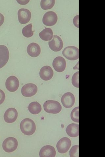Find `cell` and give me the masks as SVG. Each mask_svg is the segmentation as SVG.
I'll use <instances>...</instances> for the list:
<instances>
[{
	"label": "cell",
	"mask_w": 105,
	"mask_h": 157,
	"mask_svg": "<svg viewBox=\"0 0 105 157\" xmlns=\"http://www.w3.org/2000/svg\"><path fill=\"white\" fill-rule=\"evenodd\" d=\"M20 129L22 133L24 135L31 136L35 132L36 125L32 120L29 118H26L21 121Z\"/></svg>",
	"instance_id": "1"
},
{
	"label": "cell",
	"mask_w": 105,
	"mask_h": 157,
	"mask_svg": "<svg viewBox=\"0 0 105 157\" xmlns=\"http://www.w3.org/2000/svg\"><path fill=\"white\" fill-rule=\"evenodd\" d=\"M44 110L50 114H57L60 112L62 106L60 103L56 101L48 100L43 105Z\"/></svg>",
	"instance_id": "2"
},
{
	"label": "cell",
	"mask_w": 105,
	"mask_h": 157,
	"mask_svg": "<svg viewBox=\"0 0 105 157\" xmlns=\"http://www.w3.org/2000/svg\"><path fill=\"white\" fill-rule=\"evenodd\" d=\"M18 145V141L16 138L14 137H9L4 141L2 148L7 153H10L17 149Z\"/></svg>",
	"instance_id": "3"
},
{
	"label": "cell",
	"mask_w": 105,
	"mask_h": 157,
	"mask_svg": "<svg viewBox=\"0 0 105 157\" xmlns=\"http://www.w3.org/2000/svg\"><path fill=\"white\" fill-rule=\"evenodd\" d=\"M62 54L65 57L70 60H76L79 58V50L75 47L68 46L65 48Z\"/></svg>",
	"instance_id": "4"
},
{
	"label": "cell",
	"mask_w": 105,
	"mask_h": 157,
	"mask_svg": "<svg viewBox=\"0 0 105 157\" xmlns=\"http://www.w3.org/2000/svg\"><path fill=\"white\" fill-rule=\"evenodd\" d=\"M71 145V141L69 138L64 137L60 140L57 144L58 151L61 154L67 153Z\"/></svg>",
	"instance_id": "5"
},
{
	"label": "cell",
	"mask_w": 105,
	"mask_h": 157,
	"mask_svg": "<svg viewBox=\"0 0 105 157\" xmlns=\"http://www.w3.org/2000/svg\"><path fill=\"white\" fill-rule=\"evenodd\" d=\"M58 21L57 14L53 11L47 12L43 16L42 22L45 25L52 26L55 24Z\"/></svg>",
	"instance_id": "6"
},
{
	"label": "cell",
	"mask_w": 105,
	"mask_h": 157,
	"mask_svg": "<svg viewBox=\"0 0 105 157\" xmlns=\"http://www.w3.org/2000/svg\"><path fill=\"white\" fill-rule=\"evenodd\" d=\"M38 91V87L32 83H28L24 85L22 88V95L25 97H31L35 95Z\"/></svg>",
	"instance_id": "7"
},
{
	"label": "cell",
	"mask_w": 105,
	"mask_h": 157,
	"mask_svg": "<svg viewBox=\"0 0 105 157\" xmlns=\"http://www.w3.org/2000/svg\"><path fill=\"white\" fill-rule=\"evenodd\" d=\"M52 40L48 42L49 47L55 52L61 51L63 47V42L62 39L57 35H54Z\"/></svg>",
	"instance_id": "8"
},
{
	"label": "cell",
	"mask_w": 105,
	"mask_h": 157,
	"mask_svg": "<svg viewBox=\"0 0 105 157\" xmlns=\"http://www.w3.org/2000/svg\"><path fill=\"white\" fill-rule=\"evenodd\" d=\"M18 14L19 22L22 24H27L30 21L31 13L28 9L24 8L20 9Z\"/></svg>",
	"instance_id": "9"
},
{
	"label": "cell",
	"mask_w": 105,
	"mask_h": 157,
	"mask_svg": "<svg viewBox=\"0 0 105 157\" xmlns=\"http://www.w3.org/2000/svg\"><path fill=\"white\" fill-rule=\"evenodd\" d=\"M19 82L17 77L14 76L9 77L6 81V86L7 89L10 92L16 91L19 87Z\"/></svg>",
	"instance_id": "10"
},
{
	"label": "cell",
	"mask_w": 105,
	"mask_h": 157,
	"mask_svg": "<svg viewBox=\"0 0 105 157\" xmlns=\"http://www.w3.org/2000/svg\"><path fill=\"white\" fill-rule=\"evenodd\" d=\"M75 101V96L71 92L65 93L61 98V102L63 106L67 109L73 107Z\"/></svg>",
	"instance_id": "11"
},
{
	"label": "cell",
	"mask_w": 105,
	"mask_h": 157,
	"mask_svg": "<svg viewBox=\"0 0 105 157\" xmlns=\"http://www.w3.org/2000/svg\"><path fill=\"white\" fill-rule=\"evenodd\" d=\"M18 117V112L14 108H9L5 113L4 118L5 121L11 124L15 121Z\"/></svg>",
	"instance_id": "12"
},
{
	"label": "cell",
	"mask_w": 105,
	"mask_h": 157,
	"mask_svg": "<svg viewBox=\"0 0 105 157\" xmlns=\"http://www.w3.org/2000/svg\"><path fill=\"white\" fill-rule=\"evenodd\" d=\"M52 65L55 71L58 72H62L66 69L67 63L63 57L58 56L55 58Z\"/></svg>",
	"instance_id": "13"
},
{
	"label": "cell",
	"mask_w": 105,
	"mask_h": 157,
	"mask_svg": "<svg viewBox=\"0 0 105 157\" xmlns=\"http://www.w3.org/2000/svg\"><path fill=\"white\" fill-rule=\"evenodd\" d=\"M9 55L7 47L4 45H0V69L6 64L9 59Z\"/></svg>",
	"instance_id": "14"
},
{
	"label": "cell",
	"mask_w": 105,
	"mask_h": 157,
	"mask_svg": "<svg viewBox=\"0 0 105 157\" xmlns=\"http://www.w3.org/2000/svg\"><path fill=\"white\" fill-rule=\"evenodd\" d=\"M54 75L53 71L50 67L45 66L42 67L39 72L40 77L45 81L50 80Z\"/></svg>",
	"instance_id": "15"
},
{
	"label": "cell",
	"mask_w": 105,
	"mask_h": 157,
	"mask_svg": "<svg viewBox=\"0 0 105 157\" xmlns=\"http://www.w3.org/2000/svg\"><path fill=\"white\" fill-rule=\"evenodd\" d=\"M56 154L55 149L50 145L44 146L39 151L40 157H55Z\"/></svg>",
	"instance_id": "16"
},
{
	"label": "cell",
	"mask_w": 105,
	"mask_h": 157,
	"mask_svg": "<svg viewBox=\"0 0 105 157\" xmlns=\"http://www.w3.org/2000/svg\"><path fill=\"white\" fill-rule=\"evenodd\" d=\"M27 51L30 56L33 57H36L40 54L41 48L38 44L32 43L29 44L28 46Z\"/></svg>",
	"instance_id": "17"
},
{
	"label": "cell",
	"mask_w": 105,
	"mask_h": 157,
	"mask_svg": "<svg viewBox=\"0 0 105 157\" xmlns=\"http://www.w3.org/2000/svg\"><path fill=\"white\" fill-rule=\"evenodd\" d=\"M66 132L69 136L72 137H78L79 135V125L72 124L67 127Z\"/></svg>",
	"instance_id": "18"
},
{
	"label": "cell",
	"mask_w": 105,
	"mask_h": 157,
	"mask_svg": "<svg viewBox=\"0 0 105 157\" xmlns=\"http://www.w3.org/2000/svg\"><path fill=\"white\" fill-rule=\"evenodd\" d=\"M39 36L43 40L48 41L51 40L53 36V33L51 28H45L39 34Z\"/></svg>",
	"instance_id": "19"
},
{
	"label": "cell",
	"mask_w": 105,
	"mask_h": 157,
	"mask_svg": "<svg viewBox=\"0 0 105 157\" xmlns=\"http://www.w3.org/2000/svg\"><path fill=\"white\" fill-rule=\"evenodd\" d=\"M29 111L33 115H37L40 113L42 110V106L37 101L32 102L28 106Z\"/></svg>",
	"instance_id": "20"
},
{
	"label": "cell",
	"mask_w": 105,
	"mask_h": 157,
	"mask_svg": "<svg viewBox=\"0 0 105 157\" xmlns=\"http://www.w3.org/2000/svg\"><path fill=\"white\" fill-rule=\"evenodd\" d=\"M55 3V0H42L41 6L42 9L46 10L52 9L54 7Z\"/></svg>",
	"instance_id": "21"
},
{
	"label": "cell",
	"mask_w": 105,
	"mask_h": 157,
	"mask_svg": "<svg viewBox=\"0 0 105 157\" xmlns=\"http://www.w3.org/2000/svg\"><path fill=\"white\" fill-rule=\"evenodd\" d=\"M32 25L31 23L24 27L22 30L23 36L29 38L32 36L34 32L32 30Z\"/></svg>",
	"instance_id": "22"
},
{
	"label": "cell",
	"mask_w": 105,
	"mask_h": 157,
	"mask_svg": "<svg viewBox=\"0 0 105 157\" xmlns=\"http://www.w3.org/2000/svg\"><path fill=\"white\" fill-rule=\"evenodd\" d=\"M79 107L75 108L72 111L71 114V117L73 121L77 123L79 122Z\"/></svg>",
	"instance_id": "23"
},
{
	"label": "cell",
	"mask_w": 105,
	"mask_h": 157,
	"mask_svg": "<svg viewBox=\"0 0 105 157\" xmlns=\"http://www.w3.org/2000/svg\"><path fill=\"white\" fill-rule=\"evenodd\" d=\"M79 146H73L69 151L70 156L71 157H78L79 156Z\"/></svg>",
	"instance_id": "24"
},
{
	"label": "cell",
	"mask_w": 105,
	"mask_h": 157,
	"mask_svg": "<svg viewBox=\"0 0 105 157\" xmlns=\"http://www.w3.org/2000/svg\"><path fill=\"white\" fill-rule=\"evenodd\" d=\"M79 72H77L74 74L72 78V83L73 85L77 88L79 87Z\"/></svg>",
	"instance_id": "25"
},
{
	"label": "cell",
	"mask_w": 105,
	"mask_h": 157,
	"mask_svg": "<svg viewBox=\"0 0 105 157\" xmlns=\"http://www.w3.org/2000/svg\"><path fill=\"white\" fill-rule=\"evenodd\" d=\"M6 99V95L4 92L2 90H0V105H2Z\"/></svg>",
	"instance_id": "26"
},
{
	"label": "cell",
	"mask_w": 105,
	"mask_h": 157,
	"mask_svg": "<svg viewBox=\"0 0 105 157\" xmlns=\"http://www.w3.org/2000/svg\"><path fill=\"white\" fill-rule=\"evenodd\" d=\"M73 22L75 26L79 28V15L74 17Z\"/></svg>",
	"instance_id": "27"
},
{
	"label": "cell",
	"mask_w": 105,
	"mask_h": 157,
	"mask_svg": "<svg viewBox=\"0 0 105 157\" xmlns=\"http://www.w3.org/2000/svg\"><path fill=\"white\" fill-rule=\"evenodd\" d=\"M4 21V17L3 15L0 13V27L3 24Z\"/></svg>",
	"instance_id": "28"
},
{
	"label": "cell",
	"mask_w": 105,
	"mask_h": 157,
	"mask_svg": "<svg viewBox=\"0 0 105 157\" xmlns=\"http://www.w3.org/2000/svg\"><path fill=\"white\" fill-rule=\"evenodd\" d=\"M17 2H18L19 4L22 2L21 4L24 5L27 4L29 2V1H17Z\"/></svg>",
	"instance_id": "29"
}]
</instances>
